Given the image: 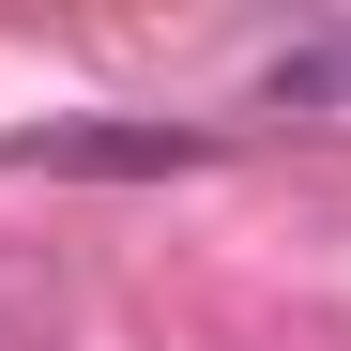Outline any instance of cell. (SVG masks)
<instances>
[{"instance_id": "7a4b0ae2", "label": "cell", "mask_w": 351, "mask_h": 351, "mask_svg": "<svg viewBox=\"0 0 351 351\" xmlns=\"http://www.w3.org/2000/svg\"><path fill=\"white\" fill-rule=\"evenodd\" d=\"M260 92H275V107H336V92H351V31H336V46H290Z\"/></svg>"}, {"instance_id": "6da1fadb", "label": "cell", "mask_w": 351, "mask_h": 351, "mask_svg": "<svg viewBox=\"0 0 351 351\" xmlns=\"http://www.w3.org/2000/svg\"><path fill=\"white\" fill-rule=\"evenodd\" d=\"M16 184H168V168H214V123H31L0 138Z\"/></svg>"}]
</instances>
